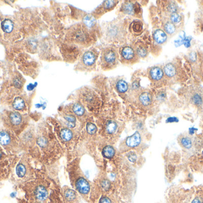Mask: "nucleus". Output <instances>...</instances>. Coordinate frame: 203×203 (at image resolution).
Instances as JSON below:
<instances>
[{
    "instance_id": "nucleus-13",
    "label": "nucleus",
    "mask_w": 203,
    "mask_h": 203,
    "mask_svg": "<svg viewBox=\"0 0 203 203\" xmlns=\"http://www.w3.org/2000/svg\"><path fill=\"white\" fill-rule=\"evenodd\" d=\"M10 119L13 125H18L21 123L22 117L21 115L17 112H12L10 114Z\"/></svg>"
},
{
    "instance_id": "nucleus-22",
    "label": "nucleus",
    "mask_w": 203,
    "mask_h": 203,
    "mask_svg": "<svg viewBox=\"0 0 203 203\" xmlns=\"http://www.w3.org/2000/svg\"><path fill=\"white\" fill-rule=\"evenodd\" d=\"M73 110L74 113L79 116H81L82 115L84 114V107L80 104L78 103H76L74 105L73 107Z\"/></svg>"
},
{
    "instance_id": "nucleus-33",
    "label": "nucleus",
    "mask_w": 203,
    "mask_h": 203,
    "mask_svg": "<svg viewBox=\"0 0 203 203\" xmlns=\"http://www.w3.org/2000/svg\"><path fill=\"white\" fill-rule=\"evenodd\" d=\"M127 157L128 160L131 162H135L137 159V155L136 154V153L134 152H130L129 153H128L127 154Z\"/></svg>"
},
{
    "instance_id": "nucleus-37",
    "label": "nucleus",
    "mask_w": 203,
    "mask_h": 203,
    "mask_svg": "<svg viewBox=\"0 0 203 203\" xmlns=\"http://www.w3.org/2000/svg\"><path fill=\"white\" fill-rule=\"evenodd\" d=\"M105 2H106V3H105V7L107 8H112L115 4V1H107Z\"/></svg>"
},
{
    "instance_id": "nucleus-9",
    "label": "nucleus",
    "mask_w": 203,
    "mask_h": 203,
    "mask_svg": "<svg viewBox=\"0 0 203 203\" xmlns=\"http://www.w3.org/2000/svg\"><path fill=\"white\" fill-rule=\"evenodd\" d=\"M139 100L143 106H147L152 103V96L149 92H143L140 94Z\"/></svg>"
},
{
    "instance_id": "nucleus-31",
    "label": "nucleus",
    "mask_w": 203,
    "mask_h": 203,
    "mask_svg": "<svg viewBox=\"0 0 203 203\" xmlns=\"http://www.w3.org/2000/svg\"><path fill=\"white\" fill-rule=\"evenodd\" d=\"M185 34L184 32H182V35H181L179 39L175 41V44L177 45V47L181 46L182 44H184V41L185 39Z\"/></svg>"
},
{
    "instance_id": "nucleus-29",
    "label": "nucleus",
    "mask_w": 203,
    "mask_h": 203,
    "mask_svg": "<svg viewBox=\"0 0 203 203\" xmlns=\"http://www.w3.org/2000/svg\"><path fill=\"white\" fill-rule=\"evenodd\" d=\"M171 19L172 23H178L181 20V16L178 14H177V13H172L171 14Z\"/></svg>"
},
{
    "instance_id": "nucleus-30",
    "label": "nucleus",
    "mask_w": 203,
    "mask_h": 203,
    "mask_svg": "<svg viewBox=\"0 0 203 203\" xmlns=\"http://www.w3.org/2000/svg\"><path fill=\"white\" fill-rule=\"evenodd\" d=\"M37 144L40 147L43 148V147H45L47 145L48 141L44 137H39V138H38V139L37 140Z\"/></svg>"
},
{
    "instance_id": "nucleus-25",
    "label": "nucleus",
    "mask_w": 203,
    "mask_h": 203,
    "mask_svg": "<svg viewBox=\"0 0 203 203\" xmlns=\"http://www.w3.org/2000/svg\"><path fill=\"white\" fill-rule=\"evenodd\" d=\"M165 30L166 33L168 34H173L175 30H176V27L174 24L172 22H167L165 25Z\"/></svg>"
},
{
    "instance_id": "nucleus-16",
    "label": "nucleus",
    "mask_w": 203,
    "mask_h": 203,
    "mask_svg": "<svg viewBox=\"0 0 203 203\" xmlns=\"http://www.w3.org/2000/svg\"><path fill=\"white\" fill-rule=\"evenodd\" d=\"M64 198L68 202H73L76 199V193L74 191L71 189H67L64 191Z\"/></svg>"
},
{
    "instance_id": "nucleus-1",
    "label": "nucleus",
    "mask_w": 203,
    "mask_h": 203,
    "mask_svg": "<svg viewBox=\"0 0 203 203\" xmlns=\"http://www.w3.org/2000/svg\"><path fill=\"white\" fill-rule=\"evenodd\" d=\"M77 190L82 195L87 194L90 190V185L88 181L83 177L79 178L75 182Z\"/></svg>"
},
{
    "instance_id": "nucleus-40",
    "label": "nucleus",
    "mask_w": 203,
    "mask_h": 203,
    "mask_svg": "<svg viewBox=\"0 0 203 203\" xmlns=\"http://www.w3.org/2000/svg\"><path fill=\"white\" fill-rule=\"evenodd\" d=\"M179 119L176 117H170L166 120L167 123H174V122H178Z\"/></svg>"
},
{
    "instance_id": "nucleus-6",
    "label": "nucleus",
    "mask_w": 203,
    "mask_h": 203,
    "mask_svg": "<svg viewBox=\"0 0 203 203\" xmlns=\"http://www.w3.org/2000/svg\"><path fill=\"white\" fill-rule=\"evenodd\" d=\"M150 76L153 80L158 81L163 78V72L160 67H155L150 70Z\"/></svg>"
},
{
    "instance_id": "nucleus-24",
    "label": "nucleus",
    "mask_w": 203,
    "mask_h": 203,
    "mask_svg": "<svg viewBox=\"0 0 203 203\" xmlns=\"http://www.w3.org/2000/svg\"><path fill=\"white\" fill-rule=\"evenodd\" d=\"M134 7L133 3L127 2L124 4L122 7V10L125 12V13L131 14L134 11Z\"/></svg>"
},
{
    "instance_id": "nucleus-46",
    "label": "nucleus",
    "mask_w": 203,
    "mask_h": 203,
    "mask_svg": "<svg viewBox=\"0 0 203 203\" xmlns=\"http://www.w3.org/2000/svg\"><path fill=\"white\" fill-rule=\"evenodd\" d=\"M202 154H203V152H202Z\"/></svg>"
},
{
    "instance_id": "nucleus-44",
    "label": "nucleus",
    "mask_w": 203,
    "mask_h": 203,
    "mask_svg": "<svg viewBox=\"0 0 203 203\" xmlns=\"http://www.w3.org/2000/svg\"><path fill=\"white\" fill-rule=\"evenodd\" d=\"M33 86H32V84H30L29 86H27V89L29 90H32V89H33Z\"/></svg>"
},
{
    "instance_id": "nucleus-7",
    "label": "nucleus",
    "mask_w": 203,
    "mask_h": 203,
    "mask_svg": "<svg viewBox=\"0 0 203 203\" xmlns=\"http://www.w3.org/2000/svg\"><path fill=\"white\" fill-rule=\"evenodd\" d=\"M153 38L157 43L159 44H163L166 41L167 35L163 30L159 29L155 32L154 35H153Z\"/></svg>"
},
{
    "instance_id": "nucleus-12",
    "label": "nucleus",
    "mask_w": 203,
    "mask_h": 203,
    "mask_svg": "<svg viewBox=\"0 0 203 203\" xmlns=\"http://www.w3.org/2000/svg\"><path fill=\"white\" fill-rule=\"evenodd\" d=\"M164 72L167 76H168L169 78H172L176 75L177 70H176V68L174 66V65L169 63V64H166L165 66Z\"/></svg>"
},
{
    "instance_id": "nucleus-32",
    "label": "nucleus",
    "mask_w": 203,
    "mask_h": 203,
    "mask_svg": "<svg viewBox=\"0 0 203 203\" xmlns=\"http://www.w3.org/2000/svg\"><path fill=\"white\" fill-rule=\"evenodd\" d=\"M142 29V24L141 22H135L133 25V30L136 32H140Z\"/></svg>"
},
{
    "instance_id": "nucleus-23",
    "label": "nucleus",
    "mask_w": 203,
    "mask_h": 203,
    "mask_svg": "<svg viewBox=\"0 0 203 203\" xmlns=\"http://www.w3.org/2000/svg\"><path fill=\"white\" fill-rule=\"evenodd\" d=\"M26 173V169L23 164H18L16 167V173L19 178H23Z\"/></svg>"
},
{
    "instance_id": "nucleus-4",
    "label": "nucleus",
    "mask_w": 203,
    "mask_h": 203,
    "mask_svg": "<svg viewBox=\"0 0 203 203\" xmlns=\"http://www.w3.org/2000/svg\"><path fill=\"white\" fill-rule=\"evenodd\" d=\"M117 55L114 50L111 49H108L105 51L103 54V60L106 63L109 64L113 63L115 61Z\"/></svg>"
},
{
    "instance_id": "nucleus-10",
    "label": "nucleus",
    "mask_w": 203,
    "mask_h": 203,
    "mask_svg": "<svg viewBox=\"0 0 203 203\" xmlns=\"http://www.w3.org/2000/svg\"><path fill=\"white\" fill-rule=\"evenodd\" d=\"M115 154L114 148L111 145H107L102 150V155L105 158L112 159Z\"/></svg>"
},
{
    "instance_id": "nucleus-26",
    "label": "nucleus",
    "mask_w": 203,
    "mask_h": 203,
    "mask_svg": "<svg viewBox=\"0 0 203 203\" xmlns=\"http://www.w3.org/2000/svg\"><path fill=\"white\" fill-rule=\"evenodd\" d=\"M86 130L88 134L90 135H93L97 131V127L93 123H88L86 126Z\"/></svg>"
},
{
    "instance_id": "nucleus-36",
    "label": "nucleus",
    "mask_w": 203,
    "mask_h": 203,
    "mask_svg": "<svg viewBox=\"0 0 203 203\" xmlns=\"http://www.w3.org/2000/svg\"><path fill=\"white\" fill-rule=\"evenodd\" d=\"M168 10L169 11H171L172 13H175L177 11V8L175 5V4H170L168 6Z\"/></svg>"
},
{
    "instance_id": "nucleus-15",
    "label": "nucleus",
    "mask_w": 203,
    "mask_h": 203,
    "mask_svg": "<svg viewBox=\"0 0 203 203\" xmlns=\"http://www.w3.org/2000/svg\"><path fill=\"white\" fill-rule=\"evenodd\" d=\"M60 137L64 141H68L73 138V133L69 129H64L61 131Z\"/></svg>"
},
{
    "instance_id": "nucleus-8",
    "label": "nucleus",
    "mask_w": 203,
    "mask_h": 203,
    "mask_svg": "<svg viewBox=\"0 0 203 203\" xmlns=\"http://www.w3.org/2000/svg\"><path fill=\"white\" fill-rule=\"evenodd\" d=\"M122 55L125 60H131L135 55L134 51L131 47H126L124 48L122 51Z\"/></svg>"
},
{
    "instance_id": "nucleus-43",
    "label": "nucleus",
    "mask_w": 203,
    "mask_h": 203,
    "mask_svg": "<svg viewBox=\"0 0 203 203\" xmlns=\"http://www.w3.org/2000/svg\"><path fill=\"white\" fill-rule=\"evenodd\" d=\"M197 131V129H196V128H195L194 127L190 128L189 129V134H190V135H193L196 132V131Z\"/></svg>"
},
{
    "instance_id": "nucleus-21",
    "label": "nucleus",
    "mask_w": 203,
    "mask_h": 203,
    "mask_svg": "<svg viewBox=\"0 0 203 203\" xmlns=\"http://www.w3.org/2000/svg\"><path fill=\"white\" fill-rule=\"evenodd\" d=\"M181 144L186 149H190L193 146V142L188 137H183L181 139Z\"/></svg>"
},
{
    "instance_id": "nucleus-34",
    "label": "nucleus",
    "mask_w": 203,
    "mask_h": 203,
    "mask_svg": "<svg viewBox=\"0 0 203 203\" xmlns=\"http://www.w3.org/2000/svg\"><path fill=\"white\" fill-rule=\"evenodd\" d=\"M64 119H65L67 122H68L69 123H74V122H75V120H76L75 116H74L73 115H71V114L67 115V116H64Z\"/></svg>"
},
{
    "instance_id": "nucleus-3",
    "label": "nucleus",
    "mask_w": 203,
    "mask_h": 203,
    "mask_svg": "<svg viewBox=\"0 0 203 203\" xmlns=\"http://www.w3.org/2000/svg\"><path fill=\"white\" fill-rule=\"evenodd\" d=\"M34 194L36 198L39 201H44L48 197V191L42 185L38 186L35 190Z\"/></svg>"
},
{
    "instance_id": "nucleus-5",
    "label": "nucleus",
    "mask_w": 203,
    "mask_h": 203,
    "mask_svg": "<svg viewBox=\"0 0 203 203\" xmlns=\"http://www.w3.org/2000/svg\"><path fill=\"white\" fill-rule=\"evenodd\" d=\"M96 61L95 55L91 51L86 52L83 57V61L84 64L87 66L93 65Z\"/></svg>"
},
{
    "instance_id": "nucleus-38",
    "label": "nucleus",
    "mask_w": 203,
    "mask_h": 203,
    "mask_svg": "<svg viewBox=\"0 0 203 203\" xmlns=\"http://www.w3.org/2000/svg\"><path fill=\"white\" fill-rule=\"evenodd\" d=\"M99 203H112V202L110 200V199H109L108 197L103 196L100 198L99 200Z\"/></svg>"
},
{
    "instance_id": "nucleus-42",
    "label": "nucleus",
    "mask_w": 203,
    "mask_h": 203,
    "mask_svg": "<svg viewBox=\"0 0 203 203\" xmlns=\"http://www.w3.org/2000/svg\"><path fill=\"white\" fill-rule=\"evenodd\" d=\"M191 203H203V200L200 197H196L195 198Z\"/></svg>"
},
{
    "instance_id": "nucleus-45",
    "label": "nucleus",
    "mask_w": 203,
    "mask_h": 203,
    "mask_svg": "<svg viewBox=\"0 0 203 203\" xmlns=\"http://www.w3.org/2000/svg\"><path fill=\"white\" fill-rule=\"evenodd\" d=\"M2 157V152H1V151L0 150V159Z\"/></svg>"
},
{
    "instance_id": "nucleus-35",
    "label": "nucleus",
    "mask_w": 203,
    "mask_h": 203,
    "mask_svg": "<svg viewBox=\"0 0 203 203\" xmlns=\"http://www.w3.org/2000/svg\"><path fill=\"white\" fill-rule=\"evenodd\" d=\"M137 53L139 55V56L141 57H144L147 54V52L146 50L143 48H139L137 49Z\"/></svg>"
},
{
    "instance_id": "nucleus-19",
    "label": "nucleus",
    "mask_w": 203,
    "mask_h": 203,
    "mask_svg": "<svg viewBox=\"0 0 203 203\" xmlns=\"http://www.w3.org/2000/svg\"><path fill=\"white\" fill-rule=\"evenodd\" d=\"M12 106L14 109L17 110H20L24 107L25 103L24 100L21 98L17 97L14 100Z\"/></svg>"
},
{
    "instance_id": "nucleus-17",
    "label": "nucleus",
    "mask_w": 203,
    "mask_h": 203,
    "mask_svg": "<svg viewBox=\"0 0 203 203\" xmlns=\"http://www.w3.org/2000/svg\"><path fill=\"white\" fill-rule=\"evenodd\" d=\"M117 129V124L113 120H109L106 125V132L109 134H114Z\"/></svg>"
},
{
    "instance_id": "nucleus-28",
    "label": "nucleus",
    "mask_w": 203,
    "mask_h": 203,
    "mask_svg": "<svg viewBox=\"0 0 203 203\" xmlns=\"http://www.w3.org/2000/svg\"><path fill=\"white\" fill-rule=\"evenodd\" d=\"M100 185L102 188L105 191H108L109 190L110 188H111V182L108 179H104L103 180H102L101 182H100Z\"/></svg>"
},
{
    "instance_id": "nucleus-39",
    "label": "nucleus",
    "mask_w": 203,
    "mask_h": 203,
    "mask_svg": "<svg viewBox=\"0 0 203 203\" xmlns=\"http://www.w3.org/2000/svg\"><path fill=\"white\" fill-rule=\"evenodd\" d=\"M191 38L190 37H188V38H185V39H184V44L185 45V46L187 47V48H189L191 45Z\"/></svg>"
},
{
    "instance_id": "nucleus-41",
    "label": "nucleus",
    "mask_w": 203,
    "mask_h": 203,
    "mask_svg": "<svg viewBox=\"0 0 203 203\" xmlns=\"http://www.w3.org/2000/svg\"><path fill=\"white\" fill-rule=\"evenodd\" d=\"M14 84L15 85V87L17 88H21V85H22V83L18 79H15L14 81Z\"/></svg>"
},
{
    "instance_id": "nucleus-2",
    "label": "nucleus",
    "mask_w": 203,
    "mask_h": 203,
    "mask_svg": "<svg viewBox=\"0 0 203 203\" xmlns=\"http://www.w3.org/2000/svg\"><path fill=\"white\" fill-rule=\"evenodd\" d=\"M141 138L140 134L139 132H136L132 136L127 138L126 145L128 147L134 148L139 146L141 142Z\"/></svg>"
},
{
    "instance_id": "nucleus-11",
    "label": "nucleus",
    "mask_w": 203,
    "mask_h": 203,
    "mask_svg": "<svg viewBox=\"0 0 203 203\" xmlns=\"http://www.w3.org/2000/svg\"><path fill=\"white\" fill-rule=\"evenodd\" d=\"M1 27L2 30L5 33H10L14 27V24L12 21L9 19L4 20L1 23Z\"/></svg>"
},
{
    "instance_id": "nucleus-18",
    "label": "nucleus",
    "mask_w": 203,
    "mask_h": 203,
    "mask_svg": "<svg viewBox=\"0 0 203 203\" xmlns=\"http://www.w3.org/2000/svg\"><path fill=\"white\" fill-rule=\"evenodd\" d=\"M117 88L120 93H125L127 91L128 86L125 80H120L117 83Z\"/></svg>"
},
{
    "instance_id": "nucleus-27",
    "label": "nucleus",
    "mask_w": 203,
    "mask_h": 203,
    "mask_svg": "<svg viewBox=\"0 0 203 203\" xmlns=\"http://www.w3.org/2000/svg\"><path fill=\"white\" fill-rule=\"evenodd\" d=\"M193 101L196 106H200L203 104V98L199 94H196L193 97Z\"/></svg>"
},
{
    "instance_id": "nucleus-14",
    "label": "nucleus",
    "mask_w": 203,
    "mask_h": 203,
    "mask_svg": "<svg viewBox=\"0 0 203 203\" xmlns=\"http://www.w3.org/2000/svg\"><path fill=\"white\" fill-rule=\"evenodd\" d=\"M11 138L9 134L5 131L0 132V144L2 145H7L10 143Z\"/></svg>"
},
{
    "instance_id": "nucleus-20",
    "label": "nucleus",
    "mask_w": 203,
    "mask_h": 203,
    "mask_svg": "<svg viewBox=\"0 0 203 203\" xmlns=\"http://www.w3.org/2000/svg\"><path fill=\"white\" fill-rule=\"evenodd\" d=\"M83 20V23L86 24V26L89 27H92V26H93L96 22L95 18L90 15L86 16Z\"/></svg>"
}]
</instances>
